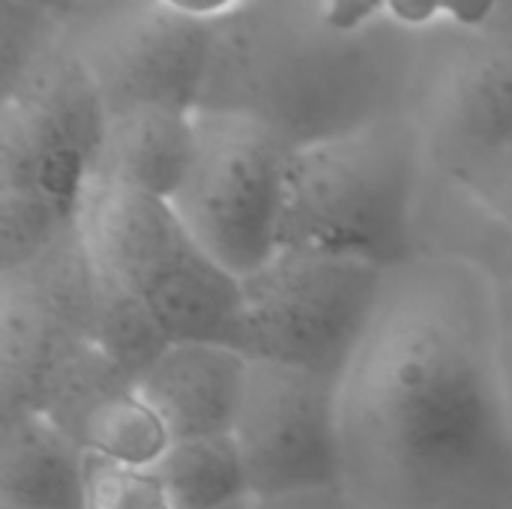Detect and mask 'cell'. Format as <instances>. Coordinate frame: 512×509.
<instances>
[{
	"label": "cell",
	"instance_id": "cell-1",
	"mask_svg": "<svg viewBox=\"0 0 512 509\" xmlns=\"http://www.w3.org/2000/svg\"><path fill=\"white\" fill-rule=\"evenodd\" d=\"M498 291L417 255L387 273L342 375V495L354 509H512Z\"/></svg>",
	"mask_w": 512,
	"mask_h": 509
},
{
	"label": "cell",
	"instance_id": "cell-2",
	"mask_svg": "<svg viewBox=\"0 0 512 509\" xmlns=\"http://www.w3.org/2000/svg\"><path fill=\"white\" fill-rule=\"evenodd\" d=\"M432 162L414 117L390 111L294 147L282 249L396 270L417 258V213Z\"/></svg>",
	"mask_w": 512,
	"mask_h": 509
},
{
	"label": "cell",
	"instance_id": "cell-3",
	"mask_svg": "<svg viewBox=\"0 0 512 509\" xmlns=\"http://www.w3.org/2000/svg\"><path fill=\"white\" fill-rule=\"evenodd\" d=\"M81 228L99 270L153 315L168 342L237 348L240 279L195 240L171 201L93 183Z\"/></svg>",
	"mask_w": 512,
	"mask_h": 509
},
{
	"label": "cell",
	"instance_id": "cell-4",
	"mask_svg": "<svg viewBox=\"0 0 512 509\" xmlns=\"http://www.w3.org/2000/svg\"><path fill=\"white\" fill-rule=\"evenodd\" d=\"M387 270L306 249H279L240 279L237 348L342 381L381 306Z\"/></svg>",
	"mask_w": 512,
	"mask_h": 509
},
{
	"label": "cell",
	"instance_id": "cell-5",
	"mask_svg": "<svg viewBox=\"0 0 512 509\" xmlns=\"http://www.w3.org/2000/svg\"><path fill=\"white\" fill-rule=\"evenodd\" d=\"M294 144L270 123L228 108H198V147L174 210L237 279L282 249Z\"/></svg>",
	"mask_w": 512,
	"mask_h": 509
},
{
	"label": "cell",
	"instance_id": "cell-6",
	"mask_svg": "<svg viewBox=\"0 0 512 509\" xmlns=\"http://www.w3.org/2000/svg\"><path fill=\"white\" fill-rule=\"evenodd\" d=\"M108 108L75 51H48L0 96V192L84 210Z\"/></svg>",
	"mask_w": 512,
	"mask_h": 509
},
{
	"label": "cell",
	"instance_id": "cell-7",
	"mask_svg": "<svg viewBox=\"0 0 512 509\" xmlns=\"http://www.w3.org/2000/svg\"><path fill=\"white\" fill-rule=\"evenodd\" d=\"M342 381L252 360L234 426L252 498L342 492Z\"/></svg>",
	"mask_w": 512,
	"mask_h": 509
},
{
	"label": "cell",
	"instance_id": "cell-8",
	"mask_svg": "<svg viewBox=\"0 0 512 509\" xmlns=\"http://www.w3.org/2000/svg\"><path fill=\"white\" fill-rule=\"evenodd\" d=\"M75 54L108 114L141 105L198 111L216 69V36L159 0H123Z\"/></svg>",
	"mask_w": 512,
	"mask_h": 509
},
{
	"label": "cell",
	"instance_id": "cell-9",
	"mask_svg": "<svg viewBox=\"0 0 512 509\" xmlns=\"http://www.w3.org/2000/svg\"><path fill=\"white\" fill-rule=\"evenodd\" d=\"M414 123L441 174L486 156L512 138V51L489 48L459 57L429 87Z\"/></svg>",
	"mask_w": 512,
	"mask_h": 509
},
{
	"label": "cell",
	"instance_id": "cell-10",
	"mask_svg": "<svg viewBox=\"0 0 512 509\" xmlns=\"http://www.w3.org/2000/svg\"><path fill=\"white\" fill-rule=\"evenodd\" d=\"M249 357L219 342H171L138 378V390L174 441L231 435L240 417Z\"/></svg>",
	"mask_w": 512,
	"mask_h": 509
},
{
	"label": "cell",
	"instance_id": "cell-11",
	"mask_svg": "<svg viewBox=\"0 0 512 509\" xmlns=\"http://www.w3.org/2000/svg\"><path fill=\"white\" fill-rule=\"evenodd\" d=\"M90 339L42 303L18 276L0 273V420L45 411Z\"/></svg>",
	"mask_w": 512,
	"mask_h": 509
},
{
	"label": "cell",
	"instance_id": "cell-12",
	"mask_svg": "<svg viewBox=\"0 0 512 509\" xmlns=\"http://www.w3.org/2000/svg\"><path fill=\"white\" fill-rule=\"evenodd\" d=\"M198 147V111L141 105L108 114L93 183L174 201Z\"/></svg>",
	"mask_w": 512,
	"mask_h": 509
},
{
	"label": "cell",
	"instance_id": "cell-13",
	"mask_svg": "<svg viewBox=\"0 0 512 509\" xmlns=\"http://www.w3.org/2000/svg\"><path fill=\"white\" fill-rule=\"evenodd\" d=\"M87 453L39 411L0 420V507L84 509Z\"/></svg>",
	"mask_w": 512,
	"mask_h": 509
},
{
	"label": "cell",
	"instance_id": "cell-14",
	"mask_svg": "<svg viewBox=\"0 0 512 509\" xmlns=\"http://www.w3.org/2000/svg\"><path fill=\"white\" fill-rule=\"evenodd\" d=\"M417 255L462 264L495 291H512V222L477 204L435 168L417 213Z\"/></svg>",
	"mask_w": 512,
	"mask_h": 509
},
{
	"label": "cell",
	"instance_id": "cell-15",
	"mask_svg": "<svg viewBox=\"0 0 512 509\" xmlns=\"http://www.w3.org/2000/svg\"><path fill=\"white\" fill-rule=\"evenodd\" d=\"M69 438L93 459L156 468L174 444L165 420L144 399L135 381L105 390L72 426Z\"/></svg>",
	"mask_w": 512,
	"mask_h": 509
},
{
	"label": "cell",
	"instance_id": "cell-16",
	"mask_svg": "<svg viewBox=\"0 0 512 509\" xmlns=\"http://www.w3.org/2000/svg\"><path fill=\"white\" fill-rule=\"evenodd\" d=\"M156 471L174 509H240L252 498L234 435L174 441Z\"/></svg>",
	"mask_w": 512,
	"mask_h": 509
},
{
	"label": "cell",
	"instance_id": "cell-17",
	"mask_svg": "<svg viewBox=\"0 0 512 509\" xmlns=\"http://www.w3.org/2000/svg\"><path fill=\"white\" fill-rule=\"evenodd\" d=\"M99 267V264H96ZM90 345L108 357L126 378H138L156 363V357L171 345L153 315L114 279L99 270V294L90 327Z\"/></svg>",
	"mask_w": 512,
	"mask_h": 509
},
{
	"label": "cell",
	"instance_id": "cell-18",
	"mask_svg": "<svg viewBox=\"0 0 512 509\" xmlns=\"http://www.w3.org/2000/svg\"><path fill=\"white\" fill-rule=\"evenodd\" d=\"M54 12L24 0H3L0 18V87H15L51 48ZM0 90V93H3Z\"/></svg>",
	"mask_w": 512,
	"mask_h": 509
},
{
	"label": "cell",
	"instance_id": "cell-19",
	"mask_svg": "<svg viewBox=\"0 0 512 509\" xmlns=\"http://www.w3.org/2000/svg\"><path fill=\"white\" fill-rule=\"evenodd\" d=\"M84 509H174L156 468H132L87 456Z\"/></svg>",
	"mask_w": 512,
	"mask_h": 509
},
{
	"label": "cell",
	"instance_id": "cell-20",
	"mask_svg": "<svg viewBox=\"0 0 512 509\" xmlns=\"http://www.w3.org/2000/svg\"><path fill=\"white\" fill-rule=\"evenodd\" d=\"M444 177L462 186L477 204H483L495 216H504L512 222V138Z\"/></svg>",
	"mask_w": 512,
	"mask_h": 509
},
{
	"label": "cell",
	"instance_id": "cell-21",
	"mask_svg": "<svg viewBox=\"0 0 512 509\" xmlns=\"http://www.w3.org/2000/svg\"><path fill=\"white\" fill-rule=\"evenodd\" d=\"M501 0H390L387 12L402 24H429L438 18H450L465 27L483 24Z\"/></svg>",
	"mask_w": 512,
	"mask_h": 509
},
{
	"label": "cell",
	"instance_id": "cell-22",
	"mask_svg": "<svg viewBox=\"0 0 512 509\" xmlns=\"http://www.w3.org/2000/svg\"><path fill=\"white\" fill-rule=\"evenodd\" d=\"M387 3L390 0H321V21L336 33H351L387 12Z\"/></svg>",
	"mask_w": 512,
	"mask_h": 509
},
{
	"label": "cell",
	"instance_id": "cell-23",
	"mask_svg": "<svg viewBox=\"0 0 512 509\" xmlns=\"http://www.w3.org/2000/svg\"><path fill=\"white\" fill-rule=\"evenodd\" d=\"M240 509H348L342 492L291 495V498H249Z\"/></svg>",
	"mask_w": 512,
	"mask_h": 509
},
{
	"label": "cell",
	"instance_id": "cell-24",
	"mask_svg": "<svg viewBox=\"0 0 512 509\" xmlns=\"http://www.w3.org/2000/svg\"><path fill=\"white\" fill-rule=\"evenodd\" d=\"M162 6H168L171 12L183 15V18H192V21H201V24H216L219 18L225 15H234L243 0H159Z\"/></svg>",
	"mask_w": 512,
	"mask_h": 509
},
{
	"label": "cell",
	"instance_id": "cell-25",
	"mask_svg": "<svg viewBox=\"0 0 512 509\" xmlns=\"http://www.w3.org/2000/svg\"><path fill=\"white\" fill-rule=\"evenodd\" d=\"M501 375H504V402H507V417H510L512 432V336H504V351H501Z\"/></svg>",
	"mask_w": 512,
	"mask_h": 509
},
{
	"label": "cell",
	"instance_id": "cell-26",
	"mask_svg": "<svg viewBox=\"0 0 512 509\" xmlns=\"http://www.w3.org/2000/svg\"><path fill=\"white\" fill-rule=\"evenodd\" d=\"M498 312H501V327L512 336V291H498Z\"/></svg>",
	"mask_w": 512,
	"mask_h": 509
},
{
	"label": "cell",
	"instance_id": "cell-27",
	"mask_svg": "<svg viewBox=\"0 0 512 509\" xmlns=\"http://www.w3.org/2000/svg\"><path fill=\"white\" fill-rule=\"evenodd\" d=\"M24 3H33V6L48 9V12H54V15H63V12H69V9L75 6V0H24Z\"/></svg>",
	"mask_w": 512,
	"mask_h": 509
},
{
	"label": "cell",
	"instance_id": "cell-28",
	"mask_svg": "<svg viewBox=\"0 0 512 509\" xmlns=\"http://www.w3.org/2000/svg\"><path fill=\"white\" fill-rule=\"evenodd\" d=\"M78 3V0H75ZM96 3H123V0H96Z\"/></svg>",
	"mask_w": 512,
	"mask_h": 509
},
{
	"label": "cell",
	"instance_id": "cell-29",
	"mask_svg": "<svg viewBox=\"0 0 512 509\" xmlns=\"http://www.w3.org/2000/svg\"><path fill=\"white\" fill-rule=\"evenodd\" d=\"M0 509H15V507H0Z\"/></svg>",
	"mask_w": 512,
	"mask_h": 509
},
{
	"label": "cell",
	"instance_id": "cell-30",
	"mask_svg": "<svg viewBox=\"0 0 512 509\" xmlns=\"http://www.w3.org/2000/svg\"><path fill=\"white\" fill-rule=\"evenodd\" d=\"M348 509H354V507H351V504H348Z\"/></svg>",
	"mask_w": 512,
	"mask_h": 509
}]
</instances>
